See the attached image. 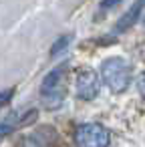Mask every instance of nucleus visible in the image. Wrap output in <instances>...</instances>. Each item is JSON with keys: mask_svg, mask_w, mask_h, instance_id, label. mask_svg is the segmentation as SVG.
Returning a JSON list of instances; mask_svg holds the SVG:
<instances>
[{"mask_svg": "<svg viewBox=\"0 0 145 147\" xmlns=\"http://www.w3.org/2000/svg\"><path fill=\"white\" fill-rule=\"evenodd\" d=\"M75 141L79 147H109V131L99 123H85L77 129Z\"/></svg>", "mask_w": 145, "mask_h": 147, "instance_id": "7ed1b4c3", "label": "nucleus"}, {"mask_svg": "<svg viewBox=\"0 0 145 147\" xmlns=\"http://www.w3.org/2000/svg\"><path fill=\"white\" fill-rule=\"evenodd\" d=\"M143 8H145V0H135L133 2V6L117 20V24H115V32H125V30H129L139 18H141V12H143Z\"/></svg>", "mask_w": 145, "mask_h": 147, "instance_id": "39448f33", "label": "nucleus"}, {"mask_svg": "<svg viewBox=\"0 0 145 147\" xmlns=\"http://www.w3.org/2000/svg\"><path fill=\"white\" fill-rule=\"evenodd\" d=\"M67 95V85H65V71L63 69H53L40 85V99L47 109H57L63 105Z\"/></svg>", "mask_w": 145, "mask_h": 147, "instance_id": "f03ea898", "label": "nucleus"}, {"mask_svg": "<svg viewBox=\"0 0 145 147\" xmlns=\"http://www.w3.org/2000/svg\"><path fill=\"white\" fill-rule=\"evenodd\" d=\"M137 89H139V93H141L143 99H145V73L139 75V79H137Z\"/></svg>", "mask_w": 145, "mask_h": 147, "instance_id": "1a4fd4ad", "label": "nucleus"}, {"mask_svg": "<svg viewBox=\"0 0 145 147\" xmlns=\"http://www.w3.org/2000/svg\"><path fill=\"white\" fill-rule=\"evenodd\" d=\"M143 24H145V14H143Z\"/></svg>", "mask_w": 145, "mask_h": 147, "instance_id": "9b49d317", "label": "nucleus"}, {"mask_svg": "<svg viewBox=\"0 0 145 147\" xmlns=\"http://www.w3.org/2000/svg\"><path fill=\"white\" fill-rule=\"evenodd\" d=\"M117 2H121V0H103L101 6H103V8H111V6H115Z\"/></svg>", "mask_w": 145, "mask_h": 147, "instance_id": "9d476101", "label": "nucleus"}, {"mask_svg": "<svg viewBox=\"0 0 145 147\" xmlns=\"http://www.w3.org/2000/svg\"><path fill=\"white\" fill-rule=\"evenodd\" d=\"M101 79L113 93H123L129 87V81H131L129 63L121 57L105 59L103 65H101Z\"/></svg>", "mask_w": 145, "mask_h": 147, "instance_id": "f257e3e1", "label": "nucleus"}, {"mask_svg": "<svg viewBox=\"0 0 145 147\" xmlns=\"http://www.w3.org/2000/svg\"><path fill=\"white\" fill-rule=\"evenodd\" d=\"M71 40H73V36H71V34H63V36H59V38L53 42V47H51V57L61 55V53L71 45Z\"/></svg>", "mask_w": 145, "mask_h": 147, "instance_id": "423d86ee", "label": "nucleus"}, {"mask_svg": "<svg viewBox=\"0 0 145 147\" xmlns=\"http://www.w3.org/2000/svg\"><path fill=\"white\" fill-rule=\"evenodd\" d=\"M12 95H14V89H6V91H0V109H2L4 105H8V103H10Z\"/></svg>", "mask_w": 145, "mask_h": 147, "instance_id": "0eeeda50", "label": "nucleus"}, {"mask_svg": "<svg viewBox=\"0 0 145 147\" xmlns=\"http://www.w3.org/2000/svg\"><path fill=\"white\" fill-rule=\"evenodd\" d=\"M10 133H12V127L8 123H0V141H2L6 135H10Z\"/></svg>", "mask_w": 145, "mask_h": 147, "instance_id": "6e6552de", "label": "nucleus"}, {"mask_svg": "<svg viewBox=\"0 0 145 147\" xmlns=\"http://www.w3.org/2000/svg\"><path fill=\"white\" fill-rule=\"evenodd\" d=\"M99 93V77L93 71H83L77 77V95L83 101H91L95 99Z\"/></svg>", "mask_w": 145, "mask_h": 147, "instance_id": "20e7f679", "label": "nucleus"}]
</instances>
